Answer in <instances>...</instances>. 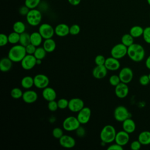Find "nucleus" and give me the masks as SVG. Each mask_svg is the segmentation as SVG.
<instances>
[{"label":"nucleus","instance_id":"obj_1","mask_svg":"<svg viewBox=\"0 0 150 150\" xmlns=\"http://www.w3.org/2000/svg\"><path fill=\"white\" fill-rule=\"evenodd\" d=\"M127 55L132 61L135 62H141L145 57V49L140 44L134 43L128 47Z\"/></svg>","mask_w":150,"mask_h":150},{"label":"nucleus","instance_id":"obj_2","mask_svg":"<svg viewBox=\"0 0 150 150\" xmlns=\"http://www.w3.org/2000/svg\"><path fill=\"white\" fill-rule=\"evenodd\" d=\"M25 47L19 45H14L9 50L8 57L14 63L21 62L26 55Z\"/></svg>","mask_w":150,"mask_h":150},{"label":"nucleus","instance_id":"obj_3","mask_svg":"<svg viewBox=\"0 0 150 150\" xmlns=\"http://www.w3.org/2000/svg\"><path fill=\"white\" fill-rule=\"evenodd\" d=\"M117 132L114 126L106 125L101 129L100 137L101 142L105 144H110L115 141Z\"/></svg>","mask_w":150,"mask_h":150},{"label":"nucleus","instance_id":"obj_4","mask_svg":"<svg viewBox=\"0 0 150 150\" xmlns=\"http://www.w3.org/2000/svg\"><path fill=\"white\" fill-rule=\"evenodd\" d=\"M26 21L29 25L32 26L39 25L42 19L41 12L36 8L30 9L26 16Z\"/></svg>","mask_w":150,"mask_h":150},{"label":"nucleus","instance_id":"obj_5","mask_svg":"<svg viewBox=\"0 0 150 150\" xmlns=\"http://www.w3.org/2000/svg\"><path fill=\"white\" fill-rule=\"evenodd\" d=\"M80 124L77 117L69 116L63 121L62 126L63 129L67 131H74L80 126Z\"/></svg>","mask_w":150,"mask_h":150},{"label":"nucleus","instance_id":"obj_6","mask_svg":"<svg viewBox=\"0 0 150 150\" xmlns=\"http://www.w3.org/2000/svg\"><path fill=\"white\" fill-rule=\"evenodd\" d=\"M127 50L128 47L124 44L122 43H118L112 47L110 51V54L112 57L117 59H120L127 54Z\"/></svg>","mask_w":150,"mask_h":150},{"label":"nucleus","instance_id":"obj_7","mask_svg":"<svg viewBox=\"0 0 150 150\" xmlns=\"http://www.w3.org/2000/svg\"><path fill=\"white\" fill-rule=\"evenodd\" d=\"M114 117L116 121L122 122L126 119L130 118L131 114L125 106L119 105L114 110Z\"/></svg>","mask_w":150,"mask_h":150},{"label":"nucleus","instance_id":"obj_8","mask_svg":"<svg viewBox=\"0 0 150 150\" xmlns=\"http://www.w3.org/2000/svg\"><path fill=\"white\" fill-rule=\"evenodd\" d=\"M38 32L44 39L52 38L54 34H55L54 28L51 25L47 23L41 24L39 27Z\"/></svg>","mask_w":150,"mask_h":150},{"label":"nucleus","instance_id":"obj_9","mask_svg":"<svg viewBox=\"0 0 150 150\" xmlns=\"http://www.w3.org/2000/svg\"><path fill=\"white\" fill-rule=\"evenodd\" d=\"M36 60L37 59L33 54H26L20 63L21 67L24 70H29L36 65Z\"/></svg>","mask_w":150,"mask_h":150},{"label":"nucleus","instance_id":"obj_10","mask_svg":"<svg viewBox=\"0 0 150 150\" xmlns=\"http://www.w3.org/2000/svg\"><path fill=\"white\" fill-rule=\"evenodd\" d=\"M34 86L40 89H43L47 87L49 84L48 77L44 74H38L33 77Z\"/></svg>","mask_w":150,"mask_h":150},{"label":"nucleus","instance_id":"obj_11","mask_svg":"<svg viewBox=\"0 0 150 150\" xmlns=\"http://www.w3.org/2000/svg\"><path fill=\"white\" fill-rule=\"evenodd\" d=\"M118 76L121 82L128 84L132 81L134 74L131 68L128 67H124L120 71Z\"/></svg>","mask_w":150,"mask_h":150},{"label":"nucleus","instance_id":"obj_12","mask_svg":"<svg viewBox=\"0 0 150 150\" xmlns=\"http://www.w3.org/2000/svg\"><path fill=\"white\" fill-rule=\"evenodd\" d=\"M91 111L89 107H84L77 113V118L81 124H86L90 121Z\"/></svg>","mask_w":150,"mask_h":150},{"label":"nucleus","instance_id":"obj_13","mask_svg":"<svg viewBox=\"0 0 150 150\" xmlns=\"http://www.w3.org/2000/svg\"><path fill=\"white\" fill-rule=\"evenodd\" d=\"M84 107V101L80 98H72L69 101L68 108L72 112H78Z\"/></svg>","mask_w":150,"mask_h":150},{"label":"nucleus","instance_id":"obj_14","mask_svg":"<svg viewBox=\"0 0 150 150\" xmlns=\"http://www.w3.org/2000/svg\"><path fill=\"white\" fill-rule=\"evenodd\" d=\"M115 94L120 98H124L127 96L129 93V88L127 84L121 82L115 87Z\"/></svg>","mask_w":150,"mask_h":150},{"label":"nucleus","instance_id":"obj_15","mask_svg":"<svg viewBox=\"0 0 150 150\" xmlns=\"http://www.w3.org/2000/svg\"><path fill=\"white\" fill-rule=\"evenodd\" d=\"M59 144L65 148H72L76 145V141L73 137L69 135H63L59 139Z\"/></svg>","mask_w":150,"mask_h":150},{"label":"nucleus","instance_id":"obj_16","mask_svg":"<svg viewBox=\"0 0 150 150\" xmlns=\"http://www.w3.org/2000/svg\"><path fill=\"white\" fill-rule=\"evenodd\" d=\"M129 134L125 132V131H120L117 132L115 138V142L121 145L125 146L128 144L129 140Z\"/></svg>","mask_w":150,"mask_h":150},{"label":"nucleus","instance_id":"obj_17","mask_svg":"<svg viewBox=\"0 0 150 150\" xmlns=\"http://www.w3.org/2000/svg\"><path fill=\"white\" fill-rule=\"evenodd\" d=\"M118 60L112 56L109 57L105 59L104 65L108 70L116 71L120 67V62Z\"/></svg>","mask_w":150,"mask_h":150},{"label":"nucleus","instance_id":"obj_18","mask_svg":"<svg viewBox=\"0 0 150 150\" xmlns=\"http://www.w3.org/2000/svg\"><path fill=\"white\" fill-rule=\"evenodd\" d=\"M38 98L37 93L32 90H28L23 92L22 96L23 101L27 104H32L35 103Z\"/></svg>","mask_w":150,"mask_h":150},{"label":"nucleus","instance_id":"obj_19","mask_svg":"<svg viewBox=\"0 0 150 150\" xmlns=\"http://www.w3.org/2000/svg\"><path fill=\"white\" fill-rule=\"evenodd\" d=\"M108 70L105 65H97L92 71L93 76L97 79H101L105 77L107 74Z\"/></svg>","mask_w":150,"mask_h":150},{"label":"nucleus","instance_id":"obj_20","mask_svg":"<svg viewBox=\"0 0 150 150\" xmlns=\"http://www.w3.org/2000/svg\"><path fill=\"white\" fill-rule=\"evenodd\" d=\"M54 32L59 37H64L70 34V27L66 23H59L54 28Z\"/></svg>","mask_w":150,"mask_h":150},{"label":"nucleus","instance_id":"obj_21","mask_svg":"<svg viewBox=\"0 0 150 150\" xmlns=\"http://www.w3.org/2000/svg\"><path fill=\"white\" fill-rule=\"evenodd\" d=\"M42 94L43 98L47 101L55 100L57 97V94L54 89L48 86L43 89Z\"/></svg>","mask_w":150,"mask_h":150},{"label":"nucleus","instance_id":"obj_22","mask_svg":"<svg viewBox=\"0 0 150 150\" xmlns=\"http://www.w3.org/2000/svg\"><path fill=\"white\" fill-rule=\"evenodd\" d=\"M122 129L128 134L133 133L136 129V124L134 121L131 118H128L122 122Z\"/></svg>","mask_w":150,"mask_h":150},{"label":"nucleus","instance_id":"obj_23","mask_svg":"<svg viewBox=\"0 0 150 150\" xmlns=\"http://www.w3.org/2000/svg\"><path fill=\"white\" fill-rule=\"evenodd\" d=\"M13 62L8 57H3L0 61V69L2 72H7L11 70Z\"/></svg>","mask_w":150,"mask_h":150},{"label":"nucleus","instance_id":"obj_24","mask_svg":"<svg viewBox=\"0 0 150 150\" xmlns=\"http://www.w3.org/2000/svg\"><path fill=\"white\" fill-rule=\"evenodd\" d=\"M43 47L47 53H52L55 50L56 43L52 38L45 39L43 43Z\"/></svg>","mask_w":150,"mask_h":150},{"label":"nucleus","instance_id":"obj_25","mask_svg":"<svg viewBox=\"0 0 150 150\" xmlns=\"http://www.w3.org/2000/svg\"><path fill=\"white\" fill-rule=\"evenodd\" d=\"M138 140L143 145L150 144V131H144L141 132L138 135Z\"/></svg>","mask_w":150,"mask_h":150},{"label":"nucleus","instance_id":"obj_26","mask_svg":"<svg viewBox=\"0 0 150 150\" xmlns=\"http://www.w3.org/2000/svg\"><path fill=\"white\" fill-rule=\"evenodd\" d=\"M30 43L35 45L36 47H38L42 44L43 39L39 32H32L30 35Z\"/></svg>","mask_w":150,"mask_h":150},{"label":"nucleus","instance_id":"obj_27","mask_svg":"<svg viewBox=\"0 0 150 150\" xmlns=\"http://www.w3.org/2000/svg\"><path fill=\"white\" fill-rule=\"evenodd\" d=\"M21 86L25 89H29L34 86L33 77L30 76L23 77L21 81Z\"/></svg>","mask_w":150,"mask_h":150},{"label":"nucleus","instance_id":"obj_28","mask_svg":"<svg viewBox=\"0 0 150 150\" xmlns=\"http://www.w3.org/2000/svg\"><path fill=\"white\" fill-rule=\"evenodd\" d=\"M144 32V29L138 25H135L132 26L129 30V33L134 38H139L142 36Z\"/></svg>","mask_w":150,"mask_h":150},{"label":"nucleus","instance_id":"obj_29","mask_svg":"<svg viewBox=\"0 0 150 150\" xmlns=\"http://www.w3.org/2000/svg\"><path fill=\"white\" fill-rule=\"evenodd\" d=\"M134 38H133L130 33H125L122 35L121 41L127 47H129L134 43Z\"/></svg>","mask_w":150,"mask_h":150},{"label":"nucleus","instance_id":"obj_30","mask_svg":"<svg viewBox=\"0 0 150 150\" xmlns=\"http://www.w3.org/2000/svg\"><path fill=\"white\" fill-rule=\"evenodd\" d=\"M13 30L14 32L21 34L25 32L26 26L23 22L16 21L13 25Z\"/></svg>","mask_w":150,"mask_h":150},{"label":"nucleus","instance_id":"obj_31","mask_svg":"<svg viewBox=\"0 0 150 150\" xmlns=\"http://www.w3.org/2000/svg\"><path fill=\"white\" fill-rule=\"evenodd\" d=\"M30 34L25 32L21 34H20V39H19V44L23 46H26L28 45L30 43Z\"/></svg>","mask_w":150,"mask_h":150},{"label":"nucleus","instance_id":"obj_32","mask_svg":"<svg viewBox=\"0 0 150 150\" xmlns=\"http://www.w3.org/2000/svg\"><path fill=\"white\" fill-rule=\"evenodd\" d=\"M20 39V34L16 32H12L8 35V40L9 43L12 45H16L19 42Z\"/></svg>","mask_w":150,"mask_h":150},{"label":"nucleus","instance_id":"obj_33","mask_svg":"<svg viewBox=\"0 0 150 150\" xmlns=\"http://www.w3.org/2000/svg\"><path fill=\"white\" fill-rule=\"evenodd\" d=\"M46 51L45 49L43 48V47H37L36 49L33 54L35 57L36 58V59H41L43 60L46 55Z\"/></svg>","mask_w":150,"mask_h":150},{"label":"nucleus","instance_id":"obj_34","mask_svg":"<svg viewBox=\"0 0 150 150\" xmlns=\"http://www.w3.org/2000/svg\"><path fill=\"white\" fill-rule=\"evenodd\" d=\"M23 91L18 87H14L11 91V96L14 99H19L22 97Z\"/></svg>","mask_w":150,"mask_h":150},{"label":"nucleus","instance_id":"obj_35","mask_svg":"<svg viewBox=\"0 0 150 150\" xmlns=\"http://www.w3.org/2000/svg\"><path fill=\"white\" fill-rule=\"evenodd\" d=\"M41 0H25V5L30 9H35L39 5Z\"/></svg>","mask_w":150,"mask_h":150},{"label":"nucleus","instance_id":"obj_36","mask_svg":"<svg viewBox=\"0 0 150 150\" xmlns=\"http://www.w3.org/2000/svg\"><path fill=\"white\" fill-rule=\"evenodd\" d=\"M109 83L112 86L115 87L117 86L120 83H121L119 76L117 74L111 75L109 78Z\"/></svg>","mask_w":150,"mask_h":150},{"label":"nucleus","instance_id":"obj_37","mask_svg":"<svg viewBox=\"0 0 150 150\" xmlns=\"http://www.w3.org/2000/svg\"><path fill=\"white\" fill-rule=\"evenodd\" d=\"M57 105L59 109L64 110L66 108H68L69 100L64 98H60L57 101Z\"/></svg>","mask_w":150,"mask_h":150},{"label":"nucleus","instance_id":"obj_38","mask_svg":"<svg viewBox=\"0 0 150 150\" xmlns=\"http://www.w3.org/2000/svg\"><path fill=\"white\" fill-rule=\"evenodd\" d=\"M52 135L54 138L56 139H60L64 134L63 129L59 127H56L53 128L52 131Z\"/></svg>","mask_w":150,"mask_h":150},{"label":"nucleus","instance_id":"obj_39","mask_svg":"<svg viewBox=\"0 0 150 150\" xmlns=\"http://www.w3.org/2000/svg\"><path fill=\"white\" fill-rule=\"evenodd\" d=\"M142 36L144 41L146 43L150 44V26L146 27L144 29Z\"/></svg>","mask_w":150,"mask_h":150},{"label":"nucleus","instance_id":"obj_40","mask_svg":"<svg viewBox=\"0 0 150 150\" xmlns=\"http://www.w3.org/2000/svg\"><path fill=\"white\" fill-rule=\"evenodd\" d=\"M80 32V27L77 24H73L70 27V34L71 35H77Z\"/></svg>","mask_w":150,"mask_h":150},{"label":"nucleus","instance_id":"obj_41","mask_svg":"<svg viewBox=\"0 0 150 150\" xmlns=\"http://www.w3.org/2000/svg\"><path fill=\"white\" fill-rule=\"evenodd\" d=\"M139 82L141 85L145 86H147L150 83V80L149 78V76L147 74L142 75L139 79Z\"/></svg>","mask_w":150,"mask_h":150},{"label":"nucleus","instance_id":"obj_42","mask_svg":"<svg viewBox=\"0 0 150 150\" xmlns=\"http://www.w3.org/2000/svg\"><path fill=\"white\" fill-rule=\"evenodd\" d=\"M47 108H48L49 110H50V111H56L59 108L58 105H57V101H56L55 100L48 101Z\"/></svg>","mask_w":150,"mask_h":150},{"label":"nucleus","instance_id":"obj_43","mask_svg":"<svg viewBox=\"0 0 150 150\" xmlns=\"http://www.w3.org/2000/svg\"><path fill=\"white\" fill-rule=\"evenodd\" d=\"M105 58L102 54H98L96 56L94 62L96 65H104L105 62Z\"/></svg>","mask_w":150,"mask_h":150},{"label":"nucleus","instance_id":"obj_44","mask_svg":"<svg viewBox=\"0 0 150 150\" xmlns=\"http://www.w3.org/2000/svg\"><path fill=\"white\" fill-rule=\"evenodd\" d=\"M9 43L8 36L4 33H1L0 35V46L1 47L6 45Z\"/></svg>","mask_w":150,"mask_h":150},{"label":"nucleus","instance_id":"obj_45","mask_svg":"<svg viewBox=\"0 0 150 150\" xmlns=\"http://www.w3.org/2000/svg\"><path fill=\"white\" fill-rule=\"evenodd\" d=\"M36 47H36L35 45H32V43H29L26 46H25L26 53L29 54H33L36 49Z\"/></svg>","mask_w":150,"mask_h":150},{"label":"nucleus","instance_id":"obj_46","mask_svg":"<svg viewBox=\"0 0 150 150\" xmlns=\"http://www.w3.org/2000/svg\"><path fill=\"white\" fill-rule=\"evenodd\" d=\"M141 143L138 140L132 141L130 144V148L132 150H139L141 147Z\"/></svg>","mask_w":150,"mask_h":150},{"label":"nucleus","instance_id":"obj_47","mask_svg":"<svg viewBox=\"0 0 150 150\" xmlns=\"http://www.w3.org/2000/svg\"><path fill=\"white\" fill-rule=\"evenodd\" d=\"M29 10H30V9L25 5L19 8V13L22 16H26V15L29 12Z\"/></svg>","mask_w":150,"mask_h":150},{"label":"nucleus","instance_id":"obj_48","mask_svg":"<svg viewBox=\"0 0 150 150\" xmlns=\"http://www.w3.org/2000/svg\"><path fill=\"white\" fill-rule=\"evenodd\" d=\"M76 133L79 137H83L86 134L85 128L81 126H79L76 130Z\"/></svg>","mask_w":150,"mask_h":150},{"label":"nucleus","instance_id":"obj_49","mask_svg":"<svg viewBox=\"0 0 150 150\" xmlns=\"http://www.w3.org/2000/svg\"><path fill=\"white\" fill-rule=\"evenodd\" d=\"M107 149L108 150H122L123 146L115 142V144H112L110 145L107 148Z\"/></svg>","mask_w":150,"mask_h":150},{"label":"nucleus","instance_id":"obj_50","mask_svg":"<svg viewBox=\"0 0 150 150\" xmlns=\"http://www.w3.org/2000/svg\"><path fill=\"white\" fill-rule=\"evenodd\" d=\"M67 1L69 2V4H70L71 5H73V6L78 5L81 2V0H67Z\"/></svg>","mask_w":150,"mask_h":150},{"label":"nucleus","instance_id":"obj_51","mask_svg":"<svg viewBox=\"0 0 150 150\" xmlns=\"http://www.w3.org/2000/svg\"><path fill=\"white\" fill-rule=\"evenodd\" d=\"M145 66L147 69L150 70V55L147 57L145 61Z\"/></svg>","mask_w":150,"mask_h":150},{"label":"nucleus","instance_id":"obj_52","mask_svg":"<svg viewBox=\"0 0 150 150\" xmlns=\"http://www.w3.org/2000/svg\"><path fill=\"white\" fill-rule=\"evenodd\" d=\"M42 60H41V59H37V60H36V64L40 65L42 63Z\"/></svg>","mask_w":150,"mask_h":150},{"label":"nucleus","instance_id":"obj_53","mask_svg":"<svg viewBox=\"0 0 150 150\" xmlns=\"http://www.w3.org/2000/svg\"><path fill=\"white\" fill-rule=\"evenodd\" d=\"M147 1V2H148V4L150 5V0H146Z\"/></svg>","mask_w":150,"mask_h":150},{"label":"nucleus","instance_id":"obj_54","mask_svg":"<svg viewBox=\"0 0 150 150\" xmlns=\"http://www.w3.org/2000/svg\"><path fill=\"white\" fill-rule=\"evenodd\" d=\"M148 76H149V80H150V73H149V74H148Z\"/></svg>","mask_w":150,"mask_h":150},{"label":"nucleus","instance_id":"obj_55","mask_svg":"<svg viewBox=\"0 0 150 150\" xmlns=\"http://www.w3.org/2000/svg\"><path fill=\"white\" fill-rule=\"evenodd\" d=\"M149 18H150V13H149Z\"/></svg>","mask_w":150,"mask_h":150}]
</instances>
